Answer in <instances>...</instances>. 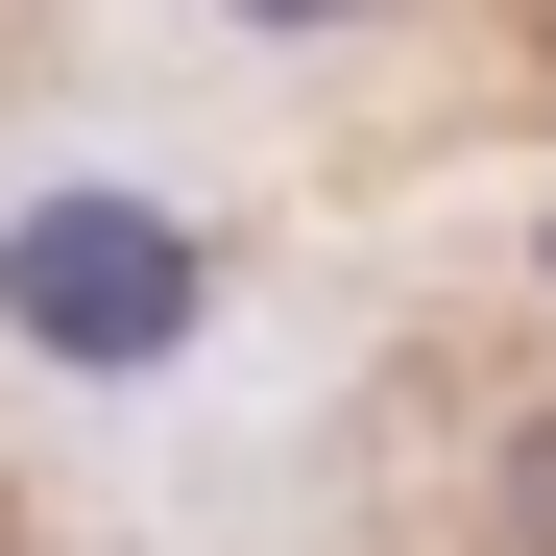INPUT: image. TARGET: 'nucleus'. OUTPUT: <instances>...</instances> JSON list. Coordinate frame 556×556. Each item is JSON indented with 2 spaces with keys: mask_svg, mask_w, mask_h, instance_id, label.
<instances>
[{
  "mask_svg": "<svg viewBox=\"0 0 556 556\" xmlns=\"http://www.w3.org/2000/svg\"><path fill=\"white\" fill-rule=\"evenodd\" d=\"M0 315L73 339V363H169V339H194V218H146V194H25V218H0Z\"/></svg>",
  "mask_w": 556,
  "mask_h": 556,
  "instance_id": "nucleus-1",
  "label": "nucleus"
},
{
  "mask_svg": "<svg viewBox=\"0 0 556 556\" xmlns=\"http://www.w3.org/2000/svg\"><path fill=\"white\" fill-rule=\"evenodd\" d=\"M508 556H556V412L508 435Z\"/></svg>",
  "mask_w": 556,
  "mask_h": 556,
  "instance_id": "nucleus-2",
  "label": "nucleus"
},
{
  "mask_svg": "<svg viewBox=\"0 0 556 556\" xmlns=\"http://www.w3.org/2000/svg\"><path fill=\"white\" fill-rule=\"evenodd\" d=\"M242 25H363V0H242Z\"/></svg>",
  "mask_w": 556,
  "mask_h": 556,
  "instance_id": "nucleus-3",
  "label": "nucleus"
}]
</instances>
